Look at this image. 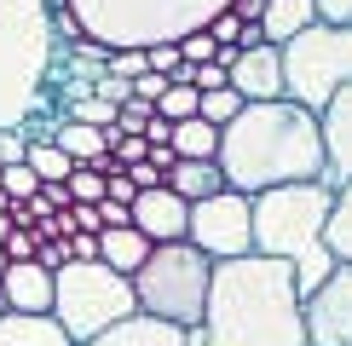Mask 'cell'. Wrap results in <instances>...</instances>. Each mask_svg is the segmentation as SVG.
I'll list each match as a JSON object with an SVG mask.
<instances>
[{"mask_svg": "<svg viewBox=\"0 0 352 346\" xmlns=\"http://www.w3.org/2000/svg\"><path fill=\"white\" fill-rule=\"evenodd\" d=\"M52 58L58 41L47 29V0H0V133L23 127L29 139H47L58 127Z\"/></svg>", "mask_w": 352, "mask_h": 346, "instance_id": "3957f363", "label": "cell"}, {"mask_svg": "<svg viewBox=\"0 0 352 346\" xmlns=\"http://www.w3.org/2000/svg\"><path fill=\"white\" fill-rule=\"evenodd\" d=\"M277 64H283V98L295 110L318 115L341 86H352V29L312 23L277 47Z\"/></svg>", "mask_w": 352, "mask_h": 346, "instance_id": "ba28073f", "label": "cell"}, {"mask_svg": "<svg viewBox=\"0 0 352 346\" xmlns=\"http://www.w3.org/2000/svg\"><path fill=\"white\" fill-rule=\"evenodd\" d=\"M64 191H69V202H87V208H98V202H104V173H98V168H69Z\"/></svg>", "mask_w": 352, "mask_h": 346, "instance_id": "cb8c5ba5", "label": "cell"}, {"mask_svg": "<svg viewBox=\"0 0 352 346\" xmlns=\"http://www.w3.org/2000/svg\"><path fill=\"white\" fill-rule=\"evenodd\" d=\"M190 86H197V93H226V69L219 64H197L190 69Z\"/></svg>", "mask_w": 352, "mask_h": 346, "instance_id": "1f68e13d", "label": "cell"}, {"mask_svg": "<svg viewBox=\"0 0 352 346\" xmlns=\"http://www.w3.org/2000/svg\"><path fill=\"white\" fill-rule=\"evenodd\" d=\"M23 150H29V133L23 127H6V133H0V168H18Z\"/></svg>", "mask_w": 352, "mask_h": 346, "instance_id": "f546056e", "label": "cell"}, {"mask_svg": "<svg viewBox=\"0 0 352 346\" xmlns=\"http://www.w3.org/2000/svg\"><path fill=\"white\" fill-rule=\"evenodd\" d=\"M144 254H151V242H144L133 225L127 231H98V260H104L116 277H133V271L144 266Z\"/></svg>", "mask_w": 352, "mask_h": 346, "instance_id": "ac0fdd59", "label": "cell"}, {"mask_svg": "<svg viewBox=\"0 0 352 346\" xmlns=\"http://www.w3.org/2000/svg\"><path fill=\"white\" fill-rule=\"evenodd\" d=\"M0 295H6L12 317H52V271H41L35 260H18L0 277Z\"/></svg>", "mask_w": 352, "mask_h": 346, "instance_id": "5bb4252c", "label": "cell"}, {"mask_svg": "<svg viewBox=\"0 0 352 346\" xmlns=\"http://www.w3.org/2000/svg\"><path fill=\"white\" fill-rule=\"evenodd\" d=\"M185 242L197 249L202 260H243L254 254V242H248V196L237 191H219L208 202H190L185 214Z\"/></svg>", "mask_w": 352, "mask_h": 346, "instance_id": "9c48e42d", "label": "cell"}, {"mask_svg": "<svg viewBox=\"0 0 352 346\" xmlns=\"http://www.w3.org/2000/svg\"><path fill=\"white\" fill-rule=\"evenodd\" d=\"M151 104H139V98H127L122 110H116V133H127V139H144V127H151Z\"/></svg>", "mask_w": 352, "mask_h": 346, "instance_id": "4316f807", "label": "cell"}, {"mask_svg": "<svg viewBox=\"0 0 352 346\" xmlns=\"http://www.w3.org/2000/svg\"><path fill=\"white\" fill-rule=\"evenodd\" d=\"M214 168L226 191L260 196L277 185H312L324 179V144H318V115L295 110L289 98L277 104H243L219 127Z\"/></svg>", "mask_w": 352, "mask_h": 346, "instance_id": "6da1fadb", "label": "cell"}, {"mask_svg": "<svg viewBox=\"0 0 352 346\" xmlns=\"http://www.w3.org/2000/svg\"><path fill=\"white\" fill-rule=\"evenodd\" d=\"M208 271L214 260H202L190 242H156L144 254V266L133 271V306L156 323L173 329H197L202 323V300H208Z\"/></svg>", "mask_w": 352, "mask_h": 346, "instance_id": "52a82bcc", "label": "cell"}, {"mask_svg": "<svg viewBox=\"0 0 352 346\" xmlns=\"http://www.w3.org/2000/svg\"><path fill=\"white\" fill-rule=\"evenodd\" d=\"M226 86L243 98V104H277V98H283V64H277V47H243L237 64L226 69Z\"/></svg>", "mask_w": 352, "mask_h": 346, "instance_id": "7c38bea8", "label": "cell"}, {"mask_svg": "<svg viewBox=\"0 0 352 346\" xmlns=\"http://www.w3.org/2000/svg\"><path fill=\"white\" fill-rule=\"evenodd\" d=\"M76 12L81 35L98 41L104 52L116 47H173V41L208 29L231 0H64Z\"/></svg>", "mask_w": 352, "mask_h": 346, "instance_id": "5b68a950", "label": "cell"}, {"mask_svg": "<svg viewBox=\"0 0 352 346\" xmlns=\"http://www.w3.org/2000/svg\"><path fill=\"white\" fill-rule=\"evenodd\" d=\"M312 18L329 29H352V0H312Z\"/></svg>", "mask_w": 352, "mask_h": 346, "instance_id": "f1b7e54d", "label": "cell"}, {"mask_svg": "<svg viewBox=\"0 0 352 346\" xmlns=\"http://www.w3.org/2000/svg\"><path fill=\"white\" fill-rule=\"evenodd\" d=\"M0 249H6V260H12V266H18V260H35V237H29V231H18V225H12L6 237H0Z\"/></svg>", "mask_w": 352, "mask_h": 346, "instance_id": "4dcf8cb0", "label": "cell"}, {"mask_svg": "<svg viewBox=\"0 0 352 346\" xmlns=\"http://www.w3.org/2000/svg\"><path fill=\"white\" fill-rule=\"evenodd\" d=\"M23 168L35 173L41 185H64V179H69V156L58 150L52 139H29V150H23Z\"/></svg>", "mask_w": 352, "mask_h": 346, "instance_id": "7402d4cb", "label": "cell"}, {"mask_svg": "<svg viewBox=\"0 0 352 346\" xmlns=\"http://www.w3.org/2000/svg\"><path fill=\"white\" fill-rule=\"evenodd\" d=\"M162 185L185 202V208H190V202H208V196L226 191V179H219V168H214V162H173Z\"/></svg>", "mask_w": 352, "mask_h": 346, "instance_id": "e0dca14e", "label": "cell"}, {"mask_svg": "<svg viewBox=\"0 0 352 346\" xmlns=\"http://www.w3.org/2000/svg\"><path fill=\"white\" fill-rule=\"evenodd\" d=\"M133 306V283L116 277L104 260H69L64 271H52V323L64 329L69 346L98 341L104 329L127 323Z\"/></svg>", "mask_w": 352, "mask_h": 346, "instance_id": "8992f818", "label": "cell"}, {"mask_svg": "<svg viewBox=\"0 0 352 346\" xmlns=\"http://www.w3.org/2000/svg\"><path fill=\"white\" fill-rule=\"evenodd\" d=\"M0 191H6V202H29V196L41 191V179L18 162V168H0Z\"/></svg>", "mask_w": 352, "mask_h": 346, "instance_id": "484cf974", "label": "cell"}, {"mask_svg": "<svg viewBox=\"0 0 352 346\" xmlns=\"http://www.w3.org/2000/svg\"><path fill=\"white\" fill-rule=\"evenodd\" d=\"M87 346H185V329H173V323H156V317L133 312L127 323L104 329V335H98V341H87Z\"/></svg>", "mask_w": 352, "mask_h": 346, "instance_id": "9a60e30c", "label": "cell"}, {"mask_svg": "<svg viewBox=\"0 0 352 346\" xmlns=\"http://www.w3.org/2000/svg\"><path fill=\"white\" fill-rule=\"evenodd\" d=\"M202 346H306L300 295L283 260H219L202 300Z\"/></svg>", "mask_w": 352, "mask_h": 346, "instance_id": "7a4b0ae2", "label": "cell"}, {"mask_svg": "<svg viewBox=\"0 0 352 346\" xmlns=\"http://www.w3.org/2000/svg\"><path fill=\"white\" fill-rule=\"evenodd\" d=\"M0 346H69L52 317H0Z\"/></svg>", "mask_w": 352, "mask_h": 346, "instance_id": "44dd1931", "label": "cell"}, {"mask_svg": "<svg viewBox=\"0 0 352 346\" xmlns=\"http://www.w3.org/2000/svg\"><path fill=\"white\" fill-rule=\"evenodd\" d=\"M318 144H324V179L318 185H329V191L352 185V86H341L318 110Z\"/></svg>", "mask_w": 352, "mask_h": 346, "instance_id": "8fae6325", "label": "cell"}, {"mask_svg": "<svg viewBox=\"0 0 352 346\" xmlns=\"http://www.w3.org/2000/svg\"><path fill=\"white\" fill-rule=\"evenodd\" d=\"M202 35H208V41H214V47H231V52H237V47H243V23H237V18H231V12H219V18H214L208 29H202Z\"/></svg>", "mask_w": 352, "mask_h": 346, "instance_id": "83f0119b", "label": "cell"}, {"mask_svg": "<svg viewBox=\"0 0 352 346\" xmlns=\"http://www.w3.org/2000/svg\"><path fill=\"white\" fill-rule=\"evenodd\" d=\"M300 329L306 346H352V266H335L300 300Z\"/></svg>", "mask_w": 352, "mask_h": 346, "instance_id": "30bf717a", "label": "cell"}, {"mask_svg": "<svg viewBox=\"0 0 352 346\" xmlns=\"http://www.w3.org/2000/svg\"><path fill=\"white\" fill-rule=\"evenodd\" d=\"M324 249L335 254V266H352V185H341L324 220Z\"/></svg>", "mask_w": 352, "mask_h": 346, "instance_id": "ffe728a7", "label": "cell"}, {"mask_svg": "<svg viewBox=\"0 0 352 346\" xmlns=\"http://www.w3.org/2000/svg\"><path fill=\"white\" fill-rule=\"evenodd\" d=\"M329 185H277V191L248 196V242L260 260H283L295 295L306 300L318 283L335 271V254L324 249V220H329Z\"/></svg>", "mask_w": 352, "mask_h": 346, "instance_id": "277c9868", "label": "cell"}, {"mask_svg": "<svg viewBox=\"0 0 352 346\" xmlns=\"http://www.w3.org/2000/svg\"><path fill=\"white\" fill-rule=\"evenodd\" d=\"M156 115H162L168 127L173 122H190V115H197V86H190V81H168V93L156 98Z\"/></svg>", "mask_w": 352, "mask_h": 346, "instance_id": "603a6c76", "label": "cell"}, {"mask_svg": "<svg viewBox=\"0 0 352 346\" xmlns=\"http://www.w3.org/2000/svg\"><path fill=\"white\" fill-rule=\"evenodd\" d=\"M168 150L179 156V162H214V150H219V127H208L202 115L173 122V127H168Z\"/></svg>", "mask_w": 352, "mask_h": 346, "instance_id": "d6986e66", "label": "cell"}, {"mask_svg": "<svg viewBox=\"0 0 352 346\" xmlns=\"http://www.w3.org/2000/svg\"><path fill=\"white\" fill-rule=\"evenodd\" d=\"M312 0H266V12H260V35H266V47H283V41H295L300 29H312Z\"/></svg>", "mask_w": 352, "mask_h": 346, "instance_id": "2e32d148", "label": "cell"}, {"mask_svg": "<svg viewBox=\"0 0 352 346\" xmlns=\"http://www.w3.org/2000/svg\"><path fill=\"white\" fill-rule=\"evenodd\" d=\"M185 214H190L185 202L173 196L168 185H156V191H139V196H133L127 220H133V231L156 249V242H185Z\"/></svg>", "mask_w": 352, "mask_h": 346, "instance_id": "4fadbf2b", "label": "cell"}, {"mask_svg": "<svg viewBox=\"0 0 352 346\" xmlns=\"http://www.w3.org/2000/svg\"><path fill=\"white\" fill-rule=\"evenodd\" d=\"M104 76H116V81H139V76H144V52H139V47H116V52H104Z\"/></svg>", "mask_w": 352, "mask_h": 346, "instance_id": "d4e9b609", "label": "cell"}, {"mask_svg": "<svg viewBox=\"0 0 352 346\" xmlns=\"http://www.w3.org/2000/svg\"><path fill=\"white\" fill-rule=\"evenodd\" d=\"M0 317H6V295H0Z\"/></svg>", "mask_w": 352, "mask_h": 346, "instance_id": "836d02e7", "label": "cell"}, {"mask_svg": "<svg viewBox=\"0 0 352 346\" xmlns=\"http://www.w3.org/2000/svg\"><path fill=\"white\" fill-rule=\"evenodd\" d=\"M6 266H12V260H6V249H0V277H6Z\"/></svg>", "mask_w": 352, "mask_h": 346, "instance_id": "d6a6232c", "label": "cell"}]
</instances>
